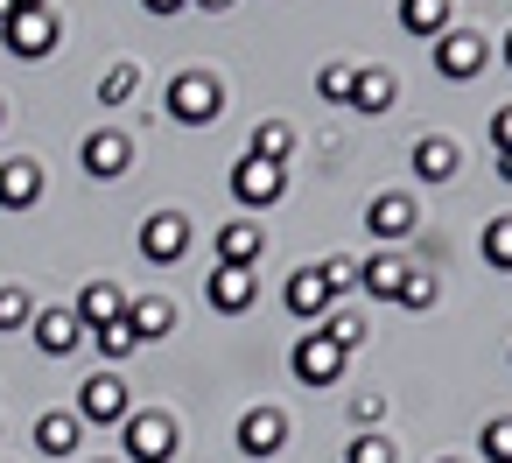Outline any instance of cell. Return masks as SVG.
<instances>
[{"label":"cell","instance_id":"6da1fadb","mask_svg":"<svg viewBox=\"0 0 512 463\" xmlns=\"http://www.w3.org/2000/svg\"><path fill=\"white\" fill-rule=\"evenodd\" d=\"M71 414L85 421V428H120L127 414H134V393H127V379L106 365V372H92L85 386H78V400H71Z\"/></svg>","mask_w":512,"mask_h":463},{"label":"cell","instance_id":"7a4b0ae2","mask_svg":"<svg viewBox=\"0 0 512 463\" xmlns=\"http://www.w3.org/2000/svg\"><path fill=\"white\" fill-rule=\"evenodd\" d=\"M218 106H225V92H218L211 71H176V78H169V120H183V127H211Z\"/></svg>","mask_w":512,"mask_h":463},{"label":"cell","instance_id":"3957f363","mask_svg":"<svg viewBox=\"0 0 512 463\" xmlns=\"http://www.w3.org/2000/svg\"><path fill=\"white\" fill-rule=\"evenodd\" d=\"M281 190H288V169L281 162H260V155H239L232 162V204L239 211H267V204H281Z\"/></svg>","mask_w":512,"mask_h":463},{"label":"cell","instance_id":"277c9868","mask_svg":"<svg viewBox=\"0 0 512 463\" xmlns=\"http://www.w3.org/2000/svg\"><path fill=\"white\" fill-rule=\"evenodd\" d=\"M120 463H169L176 456V421L169 414H127L120 421Z\"/></svg>","mask_w":512,"mask_h":463},{"label":"cell","instance_id":"5b68a950","mask_svg":"<svg viewBox=\"0 0 512 463\" xmlns=\"http://www.w3.org/2000/svg\"><path fill=\"white\" fill-rule=\"evenodd\" d=\"M484 64H491V43H484L477 29H442V36H435V71H442L449 85H470Z\"/></svg>","mask_w":512,"mask_h":463},{"label":"cell","instance_id":"8992f818","mask_svg":"<svg viewBox=\"0 0 512 463\" xmlns=\"http://www.w3.org/2000/svg\"><path fill=\"white\" fill-rule=\"evenodd\" d=\"M0 43H8L22 64H43V57L57 50V15H50V8H22V15L0 22Z\"/></svg>","mask_w":512,"mask_h":463},{"label":"cell","instance_id":"52a82bcc","mask_svg":"<svg viewBox=\"0 0 512 463\" xmlns=\"http://www.w3.org/2000/svg\"><path fill=\"white\" fill-rule=\"evenodd\" d=\"M183 253H190V218H183V211H155V218H141V260L176 267Z\"/></svg>","mask_w":512,"mask_h":463},{"label":"cell","instance_id":"ba28073f","mask_svg":"<svg viewBox=\"0 0 512 463\" xmlns=\"http://www.w3.org/2000/svg\"><path fill=\"white\" fill-rule=\"evenodd\" d=\"M288 365H295V379H302V386H337L344 351H337L323 330H302V337H295V351H288Z\"/></svg>","mask_w":512,"mask_h":463},{"label":"cell","instance_id":"9c48e42d","mask_svg":"<svg viewBox=\"0 0 512 463\" xmlns=\"http://www.w3.org/2000/svg\"><path fill=\"white\" fill-rule=\"evenodd\" d=\"M85 176H99V183H120L127 176V162H134V141L120 134V127H99V134H85Z\"/></svg>","mask_w":512,"mask_h":463},{"label":"cell","instance_id":"30bf717a","mask_svg":"<svg viewBox=\"0 0 512 463\" xmlns=\"http://www.w3.org/2000/svg\"><path fill=\"white\" fill-rule=\"evenodd\" d=\"M281 442H288V414H281V407H246V414H239V449H246L253 463L281 456Z\"/></svg>","mask_w":512,"mask_h":463},{"label":"cell","instance_id":"8fae6325","mask_svg":"<svg viewBox=\"0 0 512 463\" xmlns=\"http://www.w3.org/2000/svg\"><path fill=\"white\" fill-rule=\"evenodd\" d=\"M414 225H421V211H414V197H407V190H386V197H372V204H365V232H372V239H386V246H393V239H407Z\"/></svg>","mask_w":512,"mask_h":463},{"label":"cell","instance_id":"7c38bea8","mask_svg":"<svg viewBox=\"0 0 512 463\" xmlns=\"http://www.w3.org/2000/svg\"><path fill=\"white\" fill-rule=\"evenodd\" d=\"M204 295H211V309H218V316H239V309H253V302H260V274H253V267H211Z\"/></svg>","mask_w":512,"mask_h":463},{"label":"cell","instance_id":"4fadbf2b","mask_svg":"<svg viewBox=\"0 0 512 463\" xmlns=\"http://www.w3.org/2000/svg\"><path fill=\"white\" fill-rule=\"evenodd\" d=\"M29 337H36L43 358H71V351L85 344V323H78L71 309H36V316H29Z\"/></svg>","mask_w":512,"mask_h":463},{"label":"cell","instance_id":"5bb4252c","mask_svg":"<svg viewBox=\"0 0 512 463\" xmlns=\"http://www.w3.org/2000/svg\"><path fill=\"white\" fill-rule=\"evenodd\" d=\"M281 302H288V316H302V323H323L337 295H330V281H323L316 267H295V274H288V288H281Z\"/></svg>","mask_w":512,"mask_h":463},{"label":"cell","instance_id":"9a60e30c","mask_svg":"<svg viewBox=\"0 0 512 463\" xmlns=\"http://www.w3.org/2000/svg\"><path fill=\"white\" fill-rule=\"evenodd\" d=\"M260 253H267L260 218H225V225H218V267H253Z\"/></svg>","mask_w":512,"mask_h":463},{"label":"cell","instance_id":"2e32d148","mask_svg":"<svg viewBox=\"0 0 512 463\" xmlns=\"http://www.w3.org/2000/svg\"><path fill=\"white\" fill-rule=\"evenodd\" d=\"M36 197H43V162L8 155V162H0V204H8V211H29Z\"/></svg>","mask_w":512,"mask_h":463},{"label":"cell","instance_id":"e0dca14e","mask_svg":"<svg viewBox=\"0 0 512 463\" xmlns=\"http://www.w3.org/2000/svg\"><path fill=\"white\" fill-rule=\"evenodd\" d=\"M71 316L85 323V337L99 330V323H113V316H127V295L113 288V281H85V295L71 302Z\"/></svg>","mask_w":512,"mask_h":463},{"label":"cell","instance_id":"ac0fdd59","mask_svg":"<svg viewBox=\"0 0 512 463\" xmlns=\"http://www.w3.org/2000/svg\"><path fill=\"white\" fill-rule=\"evenodd\" d=\"M344 106H358V113H393V71H386V64L351 71V99H344Z\"/></svg>","mask_w":512,"mask_h":463},{"label":"cell","instance_id":"d6986e66","mask_svg":"<svg viewBox=\"0 0 512 463\" xmlns=\"http://www.w3.org/2000/svg\"><path fill=\"white\" fill-rule=\"evenodd\" d=\"M78 442H85V421H78L71 407H57V414L36 421V449H43V456H78Z\"/></svg>","mask_w":512,"mask_h":463},{"label":"cell","instance_id":"ffe728a7","mask_svg":"<svg viewBox=\"0 0 512 463\" xmlns=\"http://www.w3.org/2000/svg\"><path fill=\"white\" fill-rule=\"evenodd\" d=\"M407 274H414V267H407L400 253H372V260H365V281H358V288H365V295H379V302H400Z\"/></svg>","mask_w":512,"mask_h":463},{"label":"cell","instance_id":"44dd1931","mask_svg":"<svg viewBox=\"0 0 512 463\" xmlns=\"http://www.w3.org/2000/svg\"><path fill=\"white\" fill-rule=\"evenodd\" d=\"M456 162H463V155H456V141H442V134L414 141V176H421V183H449V176H456Z\"/></svg>","mask_w":512,"mask_h":463},{"label":"cell","instance_id":"7402d4cb","mask_svg":"<svg viewBox=\"0 0 512 463\" xmlns=\"http://www.w3.org/2000/svg\"><path fill=\"white\" fill-rule=\"evenodd\" d=\"M127 323H134V337H141V344H155V337H169L176 309H169L162 295H141V302H127Z\"/></svg>","mask_w":512,"mask_h":463},{"label":"cell","instance_id":"603a6c76","mask_svg":"<svg viewBox=\"0 0 512 463\" xmlns=\"http://www.w3.org/2000/svg\"><path fill=\"white\" fill-rule=\"evenodd\" d=\"M400 29H407V36H428V43H435V36L449 29V0H400Z\"/></svg>","mask_w":512,"mask_h":463},{"label":"cell","instance_id":"cb8c5ba5","mask_svg":"<svg viewBox=\"0 0 512 463\" xmlns=\"http://www.w3.org/2000/svg\"><path fill=\"white\" fill-rule=\"evenodd\" d=\"M246 155H260V162H281V169H288V155H295V127H288V120H267V127H253Z\"/></svg>","mask_w":512,"mask_h":463},{"label":"cell","instance_id":"d4e9b609","mask_svg":"<svg viewBox=\"0 0 512 463\" xmlns=\"http://www.w3.org/2000/svg\"><path fill=\"white\" fill-rule=\"evenodd\" d=\"M92 344H99V358H106V365H120V358H134V351H141V337H134V323H127V316L99 323V330H92Z\"/></svg>","mask_w":512,"mask_h":463},{"label":"cell","instance_id":"484cf974","mask_svg":"<svg viewBox=\"0 0 512 463\" xmlns=\"http://www.w3.org/2000/svg\"><path fill=\"white\" fill-rule=\"evenodd\" d=\"M316 330H323V337H330V344H337L344 358H351V351L365 344V316H358V309H330V316H323Z\"/></svg>","mask_w":512,"mask_h":463},{"label":"cell","instance_id":"4316f807","mask_svg":"<svg viewBox=\"0 0 512 463\" xmlns=\"http://www.w3.org/2000/svg\"><path fill=\"white\" fill-rule=\"evenodd\" d=\"M134 92H141V71H134V64H113V71L99 78V106H127Z\"/></svg>","mask_w":512,"mask_h":463},{"label":"cell","instance_id":"83f0119b","mask_svg":"<svg viewBox=\"0 0 512 463\" xmlns=\"http://www.w3.org/2000/svg\"><path fill=\"white\" fill-rule=\"evenodd\" d=\"M484 260H491L498 274H512V211L484 225Z\"/></svg>","mask_w":512,"mask_h":463},{"label":"cell","instance_id":"f1b7e54d","mask_svg":"<svg viewBox=\"0 0 512 463\" xmlns=\"http://www.w3.org/2000/svg\"><path fill=\"white\" fill-rule=\"evenodd\" d=\"M316 274L330 281V295H344V288H358V281H365V260H351V253H330Z\"/></svg>","mask_w":512,"mask_h":463},{"label":"cell","instance_id":"f546056e","mask_svg":"<svg viewBox=\"0 0 512 463\" xmlns=\"http://www.w3.org/2000/svg\"><path fill=\"white\" fill-rule=\"evenodd\" d=\"M477 449H484V463H512V414H498V421H484V435H477Z\"/></svg>","mask_w":512,"mask_h":463},{"label":"cell","instance_id":"4dcf8cb0","mask_svg":"<svg viewBox=\"0 0 512 463\" xmlns=\"http://www.w3.org/2000/svg\"><path fill=\"white\" fill-rule=\"evenodd\" d=\"M400 309H435V274H407V288H400Z\"/></svg>","mask_w":512,"mask_h":463},{"label":"cell","instance_id":"1f68e13d","mask_svg":"<svg viewBox=\"0 0 512 463\" xmlns=\"http://www.w3.org/2000/svg\"><path fill=\"white\" fill-rule=\"evenodd\" d=\"M344 463H393V442H386V435H358V442L344 449Z\"/></svg>","mask_w":512,"mask_h":463},{"label":"cell","instance_id":"d6a6232c","mask_svg":"<svg viewBox=\"0 0 512 463\" xmlns=\"http://www.w3.org/2000/svg\"><path fill=\"white\" fill-rule=\"evenodd\" d=\"M29 316H36V309H29V295H22V288H0V330H22Z\"/></svg>","mask_w":512,"mask_h":463},{"label":"cell","instance_id":"836d02e7","mask_svg":"<svg viewBox=\"0 0 512 463\" xmlns=\"http://www.w3.org/2000/svg\"><path fill=\"white\" fill-rule=\"evenodd\" d=\"M316 92H323V99H351V64H330V71L316 78Z\"/></svg>","mask_w":512,"mask_h":463},{"label":"cell","instance_id":"e575fe53","mask_svg":"<svg viewBox=\"0 0 512 463\" xmlns=\"http://www.w3.org/2000/svg\"><path fill=\"white\" fill-rule=\"evenodd\" d=\"M379 414H386V400H379V393H358V400H351V421H358V435H365Z\"/></svg>","mask_w":512,"mask_h":463},{"label":"cell","instance_id":"d590c367","mask_svg":"<svg viewBox=\"0 0 512 463\" xmlns=\"http://www.w3.org/2000/svg\"><path fill=\"white\" fill-rule=\"evenodd\" d=\"M491 141H498V155L512 148V106H498V113H491Z\"/></svg>","mask_w":512,"mask_h":463},{"label":"cell","instance_id":"8d00e7d4","mask_svg":"<svg viewBox=\"0 0 512 463\" xmlns=\"http://www.w3.org/2000/svg\"><path fill=\"white\" fill-rule=\"evenodd\" d=\"M141 8H148V15H183L190 0H141Z\"/></svg>","mask_w":512,"mask_h":463},{"label":"cell","instance_id":"74e56055","mask_svg":"<svg viewBox=\"0 0 512 463\" xmlns=\"http://www.w3.org/2000/svg\"><path fill=\"white\" fill-rule=\"evenodd\" d=\"M498 176H505V183H512V148H505V155H498Z\"/></svg>","mask_w":512,"mask_h":463},{"label":"cell","instance_id":"f35d334b","mask_svg":"<svg viewBox=\"0 0 512 463\" xmlns=\"http://www.w3.org/2000/svg\"><path fill=\"white\" fill-rule=\"evenodd\" d=\"M197 8H211V15H225V8H232V0H197Z\"/></svg>","mask_w":512,"mask_h":463},{"label":"cell","instance_id":"ab89813d","mask_svg":"<svg viewBox=\"0 0 512 463\" xmlns=\"http://www.w3.org/2000/svg\"><path fill=\"white\" fill-rule=\"evenodd\" d=\"M498 50H505V64H512V36H505V43H498Z\"/></svg>","mask_w":512,"mask_h":463},{"label":"cell","instance_id":"60d3db41","mask_svg":"<svg viewBox=\"0 0 512 463\" xmlns=\"http://www.w3.org/2000/svg\"><path fill=\"white\" fill-rule=\"evenodd\" d=\"M0 120H8V106H0Z\"/></svg>","mask_w":512,"mask_h":463},{"label":"cell","instance_id":"b9f144b4","mask_svg":"<svg viewBox=\"0 0 512 463\" xmlns=\"http://www.w3.org/2000/svg\"><path fill=\"white\" fill-rule=\"evenodd\" d=\"M442 463H456V456H442Z\"/></svg>","mask_w":512,"mask_h":463},{"label":"cell","instance_id":"7bdbcfd3","mask_svg":"<svg viewBox=\"0 0 512 463\" xmlns=\"http://www.w3.org/2000/svg\"><path fill=\"white\" fill-rule=\"evenodd\" d=\"M99 463H113V456H99Z\"/></svg>","mask_w":512,"mask_h":463}]
</instances>
